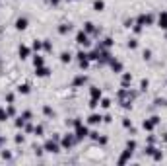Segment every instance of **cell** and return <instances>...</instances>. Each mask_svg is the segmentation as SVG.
Masks as SVG:
<instances>
[{"label":"cell","instance_id":"cell-28","mask_svg":"<svg viewBox=\"0 0 167 166\" xmlns=\"http://www.w3.org/2000/svg\"><path fill=\"white\" fill-rule=\"evenodd\" d=\"M126 45H128V49H136V47H138V41H136V39H130Z\"/></svg>","mask_w":167,"mask_h":166},{"label":"cell","instance_id":"cell-39","mask_svg":"<svg viewBox=\"0 0 167 166\" xmlns=\"http://www.w3.org/2000/svg\"><path fill=\"white\" fill-rule=\"evenodd\" d=\"M6 111H8V115H14V113H16V110H14V106H10V107H8V110H6Z\"/></svg>","mask_w":167,"mask_h":166},{"label":"cell","instance_id":"cell-40","mask_svg":"<svg viewBox=\"0 0 167 166\" xmlns=\"http://www.w3.org/2000/svg\"><path fill=\"white\" fill-rule=\"evenodd\" d=\"M154 150H156L154 147H148V149H146V154H154Z\"/></svg>","mask_w":167,"mask_h":166},{"label":"cell","instance_id":"cell-21","mask_svg":"<svg viewBox=\"0 0 167 166\" xmlns=\"http://www.w3.org/2000/svg\"><path fill=\"white\" fill-rule=\"evenodd\" d=\"M60 61H62L64 64H66V63H70V61H72V55H70L68 51H62V53H60Z\"/></svg>","mask_w":167,"mask_h":166},{"label":"cell","instance_id":"cell-33","mask_svg":"<svg viewBox=\"0 0 167 166\" xmlns=\"http://www.w3.org/2000/svg\"><path fill=\"white\" fill-rule=\"evenodd\" d=\"M142 57H144V59H146V61H150V59H152V51H150V49H146Z\"/></svg>","mask_w":167,"mask_h":166},{"label":"cell","instance_id":"cell-6","mask_svg":"<svg viewBox=\"0 0 167 166\" xmlns=\"http://www.w3.org/2000/svg\"><path fill=\"white\" fill-rule=\"evenodd\" d=\"M78 63H80V67H82V69H86V67H88V63H90V59H88V55H86L84 51H80L78 55Z\"/></svg>","mask_w":167,"mask_h":166},{"label":"cell","instance_id":"cell-20","mask_svg":"<svg viewBox=\"0 0 167 166\" xmlns=\"http://www.w3.org/2000/svg\"><path fill=\"white\" fill-rule=\"evenodd\" d=\"M130 82H132V74H130V73H125V74H122V86L126 88Z\"/></svg>","mask_w":167,"mask_h":166},{"label":"cell","instance_id":"cell-3","mask_svg":"<svg viewBox=\"0 0 167 166\" xmlns=\"http://www.w3.org/2000/svg\"><path fill=\"white\" fill-rule=\"evenodd\" d=\"M43 149H45L47 153H53V154H55V153H60V147H59V143H56V137H55V141H53V139L47 141Z\"/></svg>","mask_w":167,"mask_h":166},{"label":"cell","instance_id":"cell-29","mask_svg":"<svg viewBox=\"0 0 167 166\" xmlns=\"http://www.w3.org/2000/svg\"><path fill=\"white\" fill-rule=\"evenodd\" d=\"M10 115H8V111H4V110H0V121H6Z\"/></svg>","mask_w":167,"mask_h":166},{"label":"cell","instance_id":"cell-22","mask_svg":"<svg viewBox=\"0 0 167 166\" xmlns=\"http://www.w3.org/2000/svg\"><path fill=\"white\" fill-rule=\"evenodd\" d=\"M33 64H35V67H41V64H45V59H43L41 55H35L33 57Z\"/></svg>","mask_w":167,"mask_h":166},{"label":"cell","instance_id":"cell-7","mask_svg":"<svg viewBox=\"0 0 167 166\" xmlns=\"http://www.w3.org/2000/svg\"><path fill=\"white\" fill-rule=\"evenodd\" d=\"M18 53H20V59L24 61V59H27V57H29V53H31V49L27 47V45H20V49H18Z\"/></svg>","mask_w":167,"mask_h":166},{"label":"cell","instance_id":"cell-23","mask_svg":"<svg viewBox=\"0 0 167 166\" xmlns=\"http://www.w3.org/2000/svg\"><path fill=\"white\" fill-rule=\"evenodd\" d=\"M29 88H31L29 84H20V86H18V92H20V94H29Z\"/></svg>","mask_w":167,"mask_h":166},{"label":"cell","instance_id":"cell-18","mask_svg":"<svg viewBox=\"0 0 167 166\" xmlns=\"http://www.w3.org/2000/svg\"><path fill=\"white\" fill-rule=\"evenodd\" d=\"M103 8H105L103 0H93V10H95V12H103Z\"/></svg>","mask_w":167,"mask_h":166},{"label":"cell","instance_id":"cell-4","mask_svg":"<svg viewBox=\"0 0 167 166\" xmlns=\"http://www.w3.org/2000/svg\"><path fill=\"white\" fill-rule=\"evenodd\" d=\"M76 43H78V45H82V47H88L90 45V35L86 31H78L76 33Z\"/></svg>","mask_w":167,"mask_h":166},{"label":"cell","instance_id":"cell-27","mask_svg":"<svg viewBox=\"0 0 167 166\" xmlns=\"http://www.w3.org/2000/svg\"><path fill=\"white\" fill-rule=\"evenodd\" d=\"M43 111H45V115H49V117H53V115H55V111L51 110L49 106H45V107H43Z\"/></svg>","mask_w":167,"mask_h":166},{"label":"cell","instance_id":"cell-13","mask_svg":"<svg viewBox=\"0 0 167 166\" xmlns=\"http://www.w3.org/2000/svg\"><path fill=\"white\" fill-rule=\"evenodd\" d=\"M130 156H132V150H128V149H125V153H122V156L119 158V164H126Z\"/></svg>","mask_w":167,"mask_h":166},{"label":"cell","instance_id":"cell-26","mask_svg":"<svg viewBox=\"0 0 167 166\" xmlns=\"http://www.w3.org/2000/svg\"><path fill=\"white\" fill-rule=\"evenodd\" d=\"M148 86H150V80H148V78H144V80L140 82V88L142 90H148Z\"/></svg>","mask_w":167,"mask_h":166},{"label":"cell","instance_id":"cell-11","mask_svg":"<svg viewBox=\"0 0 167 166\" xmlns=\"http://www.w3.org/2000/svg\"><path fill=\"white\" fill-rule=\"evenodd\" d=\"M101 119H103V117H101L99 113H91L90 117H88V123L90 125H97V123H101Z\"/></svg>","mask_w":167,"mask_h":166},{"label":"cell","instance_id":"cell-30","mask_svg":"<svg viewBox=\"0 0 167 166\" xmlns=\"http://www.w3.org/2000/svg\"><path fill=\"white\" fill-rule=\"evenodd\" d=\"M20 117H21V119H25V121H29V119H31V111H24V113L20 115Z\"/></svg>","mask_w":167,"mask_h":166},{"label":"cell","instance_id":"cell-12","mask_svg":"<svg viewBox=\"0 0 167 166\" xmlns=\"http://www.w3.org/2000/svg\"><path fill=\"white\" fill-rule=\"evenodd\" d=\"M27 24H29V21H27V18H18L16 20V30H25V27H27Z\"/></svg>","mask_w":167,"mask_h":166},{"label":"cell","instance_id":"cell-38","mask_svg":"<svg viewBox=\"0 0 167 166\" xmlns=\"http://www.w3.org/2000/svg\"><path fill=\"white\" fill-rule=\"evenodd\" d=\"M97 104H99L97 100H90V107H97Z\"/></svg>","mask_w":167,"mask_h":166},{"label":"cell","instance_id":"cell-19","mask_svg":"<svg viewBox=\"0 0 167 166\" xmlns=\"http://www.w3.org/2000/svg\"><path fill=\"white\" fill-rule=\"evenodd\" d=\"M86 82H88V78H86L84 74H80V76L74 78V86H76V88H78V86H84Z\"/></svg>","mask_w":167,"mask_h":166},{"label":"cell","instance_id":"cell-17","mask_svg":"<svg viewBox=\"0 0 167 166\" xmlns=\"http://www.w3.org/2000/svg\"><path fill=\"white\" fill-rule=\"evenodd\" d=\"M109 64H111V69L115 70V73H121V70H122V64H121L119 61H115V59L109 61Z\"/></svg>","mask_w":167,"mask_h":166},{"label":"cell","instance_id":"cell-10","mask_svg":"<svg viewBox=\"0 0 167 166\" xmlns=\"http://www.w3.org/2000/svg\"><path fill=\"white\" fill-rule=\"evenodd\" d=\"M84 31H86V33H99V30L95 27V24H91V21H86V24H84Z\"/></svg>","mask_w":167,"mask_h":166},{"label":"cell","instance_id":"cell-5","mask_svg":"<svg viewBox=\"0 0 167 166\" xmlns=\"http://www.w3.org/2000/svg\"><path fill=\"white\" fill-rule=\"evenodd\" d=\"M157 123H159V117H157V115H154V117H150V119H144L142 127L146 129V131H152V129H154Z\"/></svg>","mask_w":167,"mask_h":166},{"label":"cell","instance_id":"cell-24","mask_svg":"<svg viewBox=\"0 0 167 166\" xmlns=\"http://www.w3.org/2000/svg\"><path fill=\"white\" fill-rule=\"evenodd\" d=\"M152 156H154V160H161V158H163V153H159V150L156 149V150H154V154H152Z\"/></svg>","mask_w":167,"mask_h":166},{"label":"cell","instance_id":"cell-9","mask_svg":"<svg viewBox=\"0 0 167 166\" xmlns=\"http://www.w3.org/2000/svg\"><path fill=\"white\" fill-rule=\"evenodd\" d=\"M74 143H76V137H72V135H66V137H64V139H62V147H64V149H70L72 145H74Z\"/></svg>","mask_w":167,"mask_h":166},{"label":"cell","instance_id":"cell-42","mask_svg":"<svg viewBox=\"0 0 167 166\" xmlns=\"http://www.w3.org/2000/svg\"><path fill=\"white\" fill-rule=\"evenodd\" d=\"M16 143H24V135H18L16 137Z\"/></svg>","mask_w":167,"mask_h":166},{"label":"cell","instance_id":"cell-41","mask_svg":"<svg viewBox=\"0 0 167 166\" xmlns=\"http://www.w3.org/2000/svg\"><path fill=\"white\" fill-rule=\"evenodd\" d=\"M122 125H125V127H132V123H130L128 119H125V121H122Z\"/></svg>","mask_w":167,"mask_h":166},{"label":"cell","instance_id":"cell-37","mask_svg":"<svg viewBox=\"0 0 167 166\" xmlns=\"http://www.w3.org/2000/svg\"><path fill=\"white\" fill-rule=\"evenodd\" d=\"M101 106H103V107H109V106H111V100H107V98H105L103 102H101Z\"/></svg>","mask_w":167,"mask_h":166},{"label":"cell","instance_id":"cell-43","mask_svg":"<svg viewBox=\"0 0 167 166\" xmlns=\"http://www.w3.org/2000/svg\"><path fill=\"white\" fill-rule=\"evenodd\" d=\"M49 2L53 4V6H59V4H60V0H49Z\"/></svg>","mask_w":167,"mask_h":166},{"label":"cell","instance_id":"cell-44","mask_svg":"<svg viewBox=\"0 0 167 166\" xmlns=\"http://www.w3.org/2000/svg\"><path fill=\"white\" fill-rule=\"evenodd\" d=\"M0 145H2V139H0Z\"/></svg>","mask_w":167,"mask_h":166},{"label":"cell","instance_id":"cell-15","mask_svg":"<svg viewBox=\"0 0 167 166\" xmlns=\"http://www.w3.org/2000/svg\"><path fill=\"white\" fill-rule=\"evenodd\" d=\"M90 94H91V100H97V102H99V98H101V88H97V86H91Z\"/></svg>","mask_w":167,"mask_h":166},{"label":"cell","instance_id":"cell-31","mask_svg":"<svg viewBox=\"0 0 167 166\" xmlns=\"http://www.w3.org/2000/svg\"><path fill=\"white\" fill-rule=\"evenodd\" d=\"M43 49H45V51H51V49H53V45H51V41H43Z\"/></svg>","mask_w":167,"mask_h":166},{"label":"cell","instance_id":"cell-36","mask_svg":"<svg viewBox=\"0 0 167 166\" xmlns=\"http://www.w3.org/2000/svg\"><path fill=\"white\" fill-rule=\"evenodd\" d=\"M33 131H35V135H43V127H41V125H37V127L33 129Z\"/></svg>","mask_w":167,"mask_h":166},{"label":"cell","instance_id":"cell-8","mask_svg":"<svg viewBox=\"0 0 167 166\" xmlns=\"http://www.w3.org/2000/svg\"><path fill=\"white\" fill-rule=\"evenodd\" d=\"M49 73H51V70L45 67V64H41V67H35V74H37V76H41V78L49 76Z\"/></svg>","mask_w":167,"mask_h":166},{"label":"cell","instance_id":"cell-35","mask_svg":"<svg viewBox=\"0 0 167 166\" xmlns=\"http://www.w3.org/2000/svg\"><path fill=\"white\" fill-rule=\"evenodd\" d=\"M24 125H25V119L18 117V121H16V127H24Z\"/></svg>","mask_w":167,"mask_h":166},{"label":"cell","instance_id":"cell-1","mask_svg":"<svg viewBox=\"0 0 167 166\" xmlns=\"http://www.w3.org/2000/svg\"><path fill=\"white\" fill-rule=\"evenodd\" d=\"M72 125H74V129H76V133H74V135H76V139H78V141H80V139H86V137L90 135V129L86 127L80 119H74V123H72Z\"/></svg>","mask_w":167,"mask_h":166},{"label":"cell","instance_id":"cell-25","mask_svg":"<svg viewBox=\"0 0 167 166\" xmlns=\"http://www.w3.org/2000/svg\"><path fill=\"white\" fill-rule=\"evenodd\" d=\"M33 49H35V51H41V49H43V43L35 39V41H33Z\"/></svg>","mask_w":167,"mask_h":166},{"label":"cell","instance_id":"cell-16","mask_svg":"<svg viewBox=\"0 0 167 166\" xmlns=\"http://www.w3.org/2000/svg\"><path fill=\"white\" fill-rule=\"evenodd\" d=\"M70 30H72V26H70V24H60V26H59V33H60V35L70 33Z\"/></svg>","mask_w":167,"mask_h":166},{"label":"cell","instance_id":"cell-14","mask_svg":"<svg viewBox=\"0 0 167 166\" xmlns=\"http://www.w3.org/2000/svg\"><path fill=\"white\" fill-rule=\"evenodd\" d=\"M159 27H161V30H167V12H161L159 14Z\"/></svg>","mask_w":167,"mask_h":166},{"label":"cell","instance_id":"cell-32","mask_svg":"<svg viewBox=\"0 0 167 166\" xmlns=\"http://www.w3.org/2000/svg\"><path fill=\"white\" fill-rule=\"evenodd\" d=\"M111 45H113V39H111V37H107V39L103 41V45H99V47H111Z\"/></svg>","mask_w":167,"mask_h":166},{"label":"cell","instance_id":"cell-34","mask_svg":"<svg viewBox=\"0 0 167 166\" xmlns=\"http://www.w3.org/2000/svg\"><path fill=\"white\" fill-rule=\"evenodd\" d=\"M95 141L99 143V145H107V137H97Z\"/></svg>","mask_w":167,"mask_h":166},{"label":"cell","instance_id":"cell-2","mask_svg":"<svg viewBox=\"0 0 167 166\" xmlns=\"http://www.w3.org/2000/svg\"><path fill=\"white\" fill-rule=\"evenodd\" d=\"M136 24L138 26H152L154 24V16H152V14H140L138 20H136Z\"/></svg>","mask_w":167,"mask_h":166}]
</instances>
